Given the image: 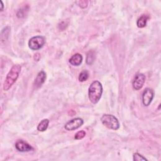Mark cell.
I'll use <instances>...</instances> for the list:
<instances>
[{
  "label": "cell",
  "instance_id": "obj_1",
  "mask_svg": "<svg viewBox=\"0 0 161 161\" xmlns=\"http://www.w3.org/2000/svg\"><path fill=\"white\" fill-rule=\"evenodd\" d=\"M103 93V86L98 81H95L91 83L89 87L88 95L90 101L93 103H97L101 98Z\"/></svg>",
  "mask_w": 161,
  "mask_h": 161
},
{
  "label": "cell",
  "instance_id": "obj_2",
  "mask_svg": "<svg viewBox=\"0 0 161 161\" xmlns=\"http://www.w3.org/2000/svg\"><path fill=\"white\" fill-rule=\"evenodd\" d=\"M21 65L16 64L13 65L8 74L7 76L5 81L3 84V89L8 91L16 81L21 71Z\"/></svg>",
  "mask_w": 161,
  "mask_h": 161
},
{
  "label": "cell",
  "instance_id": "obj_3",
  "mask_svg": "<svg viewBox=\"0 0 161 161\" xmlns=\"http://www.w3.org/2000/svg\"><path fill=\"white\" fill-rule=\"evenodd\" d=\"M101 120L102 123L109 129L117 130L120 128V123L118 119L112 114H103Z\"/></svg>",
  "mask_w": 161,
  "mask_h": 161
},
{
  "label": "cell",
  "instance_id": "obj_4",
  "mask_svg": "<svg viewBox=\"0 0 161 161\" xmlns=\"http://www.w3.org/2000/svg\"><path fill=\"white\" fill-rule=\"evenodd\" d=\"M45 43V40L43 37L36 36L30 39L29 42V48L33 51L40 49Z\"/></svg>",
  "mask_w": 161,
  "mask_h": 161
},
{
  "label": "cell",
  "instance_id": "obj_5",
  "mask_svg": "<svg viewBox=\"0 0 161 161\" xmlns=\"http://www.w3.org/2000/svg\"><path fill=\"white\" fill-rule=\"evenodd\" d=\"M83 123H84V121L82 119L76 118L69 122H68L65 125L64 127L65 130L68 131H72L81 127L83 125Z\"/></svg>",
  "mask_w": 161,
  "mask_h": 161
},
{
  "label": "cell",
  "instance_id": "obj_6",
  "mask_svg": "<svg viewBox=\"0 0 161 161\" xmlns=\"http://www.w3.org/2000/svg\"><path fill=\"white\" fill-rule=\"evenodd\" d=\"M154 97V92L150 88H146L142 94V103L144 106H148L150 105Z\"/></svg>",
  "mask_w": 161,
  "mask_h": 161
},
{
  "label": "cell",
  "instance_id": "obj_7",
  "mask_svg": "<svg viewBox=\"0 0 161 161\" xmlns=\"http://www.w3.org/2000/svg\"><path fill=\"white\" fill-rule=\"evenodd\" d=\"M146 77L144 74H138L135 76L133 81V87L135 90L141 89L145 81Z\"/></svg>",
  "mask_w": 161,
  "mask_h": 161
},
{
  "label": "cell",
  "instance_id": "obj_8",
  "mask_svg": "<svg viewBox=\"0 0 161 161\" xmlns=\"http://www.w3.org/2000/svg\"><path fill=\"white\" fill-rule=\"evenodd\" d=\"M16 149L21 152H28L33 150V147L24 141H18L15 144Z\"/></svg>",
  "mask_w": 161,
  "mask_h": 161
},
{
  "label": "cell",
  "instance_id": "obj_9",
  "mask_svg": "<svg viewBox=\"0 0 161 161\" xmlns=\"http://www.w3.org/2000/svg\"><path fill=\"white\" fill-rule=\"evenodd\" d=\"M46 79V73L44 71H40L37 76L35 82H34V85L35 87L38 88L42 86V84L45 83Z\"/></svg>",
  "mask_w": 161,
  "mask_h": 161
},
{
  "label": "cell",
  "instance_id": "obj_10",
  "mask_svg": "<svg viewBox=\"0 0 161 161\" xmlns=\"http://www.w3.org/2000/svg\"><path fill=\"white\" fill-rule=\"evenodd\" d=\"M83 61V56L80 54H76L69 59V63L74 66L79 65Z\"/></svg>",
  "mask_w": 161,
  "mask_h": 161
},
{
  "label": "cell",
  "instance_id": "obj_11",
  "mask_svg": "<svg viewBox=\"0 0 161 161\" xmlns=\"http://www.w3.org/2000/svg\"><path fill=\"white\" fill-rule=\"evenodd\" d=\"M148 18H149V17L147 15H142L139 19L137 20V21H136L137 27L139 28L145 27L147 25Z\"/></svg>",
  "mask_w": 161,
  "mask_h": 161
},
{
  "label": "cell",
  "instance_id": "obj_12",
  "mask_svg": "<svg viewBox=\"0 0 161 161\" xmlns=\"http://www.w3.org/2000/svg\"><path fill=\"white\" fill-rule=\"evenodd\" d=\"M49 124V120L48 119L42 120L38 124L37 127V130L39 132H45L47 129Z\"/></svg>",
  "mask_w": 161,
  "mask_h": 161
},
{
  "label": "cell",
  "instance_id": "obj_13",
  "mask_svg": "<svg viewBox=\"0 0 161 161\" xmlns=\"http://www.w3.org/2000/svg\"><path fill=\"white\" fill-rule=\"evenodd\" d=\"M88 78H89L88 71L86 70H84L80 73L79 76V81L80 82H84L88 79Z\"/></svg>",
  "mask_w": 161,
  "mask_h": 161
},
{
  "label": "cell",
  "instance_id": "obj_14",
  "mask_svg": "<svg viewBox=\"0 0 161 161\" xmlns=\"http://www.w3.org/2000/svg\"><path fill=\"white\" fill-rule=\"evenodd\" d=\"M95 59V54L93 52L90 51L89 52V53L87 54V58H86V62L87 64L91 65L93 64V62H94Z\"/></svg>",
  "mask_w": 161,
  "mask_h": 161
},
{
  "label": "cell",
  "instance_id": "obj_15",
  "mask_svg": "<svg viewBox=\"0 0 161 161\" xmlns=\"http://www.w3.org/2000/svg\"><path fill=\"white\" fill-rule=\"evenodd\" d=\"M133 160L134 161H141V160H147V159L145 158L142 155L139 154V153H135L133 154Z\"/></svg>",
  "mask_w": 161,
  "mask_h": 161
},
{
  "label": "cell",
  "instance_id": "obj_16",
  "mask_svg": "<svg viewBox=\"0 0 161 161\" xmlns=\"http://www.w3.org/2000/svg\"><path fill=\"white\" fill-rule=\"evenodd\" d=\"M75 3L78 5V7H81V8H86L88 5V2L86 1V0H81V1H78Z\"/></svg>",
  "mask_w": 161,
  "mask_h": 161
},
{
  "label": "cell",
  "instance_id": "obj_17",
  "mask_svg": "<svg viewBox=\"0 0 161 161\" xmlns=\"http://www.w3.org/2000/svg\"><path fill=\"white\" fill-rule=\"evenodd\" d=\"M85 136H86V132L84 130H81L75 135L74 138L76 140H81L83 139Z\"/></svg>",
  "mask_w": 161,
  "mask_h": 161
},
{
  "label": "cell",
  "instance_id": "obj_18",
  "mask_svg": "<svg viewBox=\"0 0 161 161\" xmlns=\"http://www.w3.org/2000/svg\"><path fill=\"white\" fill-rule=\"evenodd\" d=\"M25 9H23V10H20L18 13H17V16L18 18H23L24 17L25 15Z\"/></svg>",
  "mask_w": 161,
  "mask_h": 161
},
{
  "label": "cell",
  "instance_id": "obj_19",
  "mask_svg": "<svg viewBox=\"0 0 161 161\" xmlns=\"http://www.w3.org/2000/svg\"><path fill=\"white\" fill-rule=\"evenodd\" d=\"M40 59V54H38V53H37L36 54H35V56H34V59H35L36 61H38Z\"/></svg>",
  "mask_w": 161,
  "mask_h": 161
},
{
  "label": "cell",
  "instance_id": "obj_20",
  "mask_svg": "<svg viewBox=\"0 0 161 161\" xmlns=\"http://www.w3.org/2000/svg\"><path fill=\"white\" fill-rule=\"evenodd\" d=\"M0 3H1V7H2V8H1V11H2L3 10V8H4V5H3V3L2 2V1H0Z\"/></svg>",
  "mask_w": 161,
  "mask_h": 161
}]
</instances>
